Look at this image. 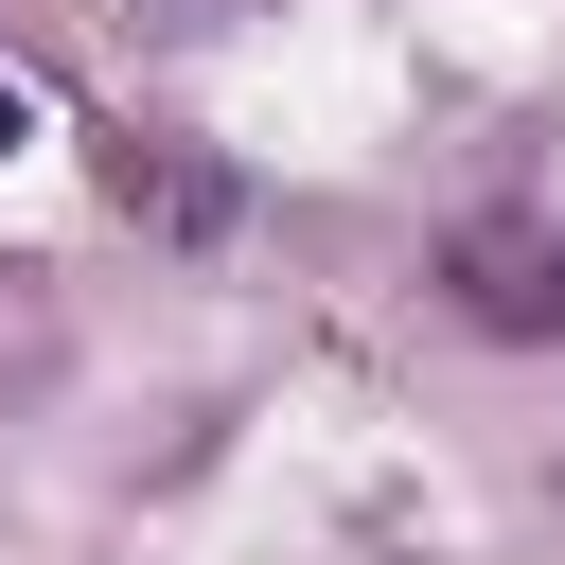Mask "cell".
I'll list each match as a JSON object with an SVG mask.
<instances>
[{"mask_svg":"<svg viewBox=\"0 0 565 565\" xmlns=\"http://www.w3.org/2000/svg\"><path fill=\"white\" fill-rule=\"evenodd\" d=\"M441 282H459L477 335H565V230H547V212H477V230L441 247Z\"/></svg>","mask_w":565,"mask_h":565,"instance_id":"cell-1","label":"cell"},{"mask_svg":"<svg viewBox=\"0 0 565 565\" xmlns=\"http://www.w3.org/2000/svg\"><path fill=\"white\" fill-rule=\"evenodd\" d=\"M0 141H18V71H0Z\"/></svg>","mask_w":565,"mask_h":565,"instance_id":"cell-2","label":"cell"}]
</instances>
